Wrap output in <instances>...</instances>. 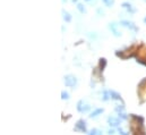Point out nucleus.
Returning <instances> with one entry per match:
<instances>
[{"instance_id":"1","label":"nucleus","mask_w":146,"mask_h":135,"mask_svg":"<svg viewBox=\"0 0 146 135\" xmlns=\"http://www.w3.org/2000/svg\"><path fill=\"white\" fill-rule=\"evenodd\" d=\"M65 83L67 86H74L76 84V78H74L73 76H67L65 77Z\"/></svg>"},{"instance_id":"2","label":"nucleus","mask_w":146,"mask_h":135,"mask_svg":"<svg viewBox=\"0 0 146 135\" xmlns=\"http://www.w3.org/2000/svg\"><path fill=\"white\" fill-rule=\"evenodd\" d=\"M109 123H110V125L117 126L119 124V120H117V119H114V118H109Z\"/></svg>"},{"instance_id":"3","label":"nucleus","mask_w":146,"mask_h":135,"mask_svg":"<svg viewBox=\"0 0 146 135\" xmlns=\"http://www.w3.org/2000/svg\"><path fill=\"white\" fill-rule=\"evenodd\" d=\"M102 111H103L102 109H99V110H96L95 112H93V114H92V115H91V117H95V116H97V114H101Z\"/></svg>"},{"instance_id":"4","label":"nucleus","mask_w":146,"mask_h":135,"mask_svg":"<svg viewBox=\"0 0 146 135\" xmlns=\"http://www.w3.org/2000/svg\"><path fill=\"white\" fill-rule=\"evenodd\" d=\"M62 96H62V98H66V99H68V93H65V92H62Z\"/></svg>"}]
</instances>
